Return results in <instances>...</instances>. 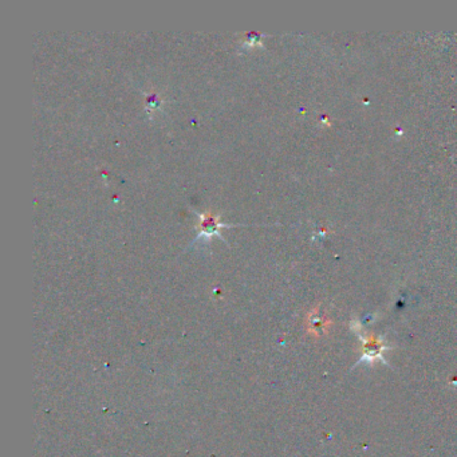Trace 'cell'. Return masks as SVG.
Returning a JSON list of instances; mask_svg holds the SVG:
<instances>
[{
    "instance_id": "obj_3",
    "label": "cell",
    "mask_w": 457,
    "mask_h": 457,
    "mask_svg": "<svg viewBox=\"0 0 457 457\" xmlns=\"http://www.w3.org/2000/svg\"><path fill=\"white\" fill-rule=\"evenodd\" d=\"M146 101H148V108H150V110H154V109H157L160 106V104H161L158 100V97H157V95H154V94L149 95V97L146 98Z\"/></svg>"
},
{
    "instance_id": "obj_1",
    "label": "cell",
    "mask_w": 457,
    "mask_h": 457,
    "mask_svg": "<svg viewBox=\"0 0 457 457\" xmlns=\"http://www.w3.org/2000/svg\"><path fill=\"white\" fill-rule=\"evenodd\" d=\"M200 235H198L197 239H209V237H213V236L220 235V228L225 227V224L220 223V217L218 216L212 215V213H203L200 215Z\"/></svg>"
},
{
    "instance_id": "obj_2",
    "label": "cell",
    "mask_w": 457,
    "mask_h": 457,
    "mask_svg": "<svg viewBox=\"0 0 457 457\" xmlns=\"http://www.w3.org/2000/svg\"><path fill=\"white\" fill-rule=\"evenodd\" d=\"M260 42V35L256 32H247L246 34V43L248 46L256 45Z\"/></svg>"
}]
</instances>
